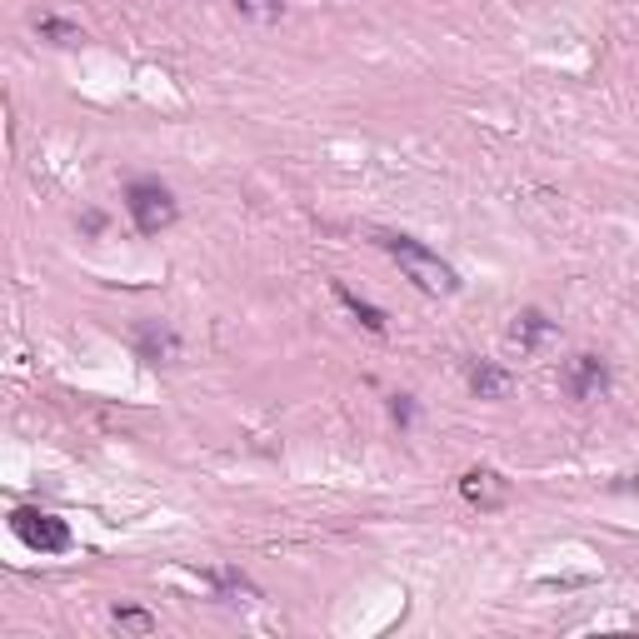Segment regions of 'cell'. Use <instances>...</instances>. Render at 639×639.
<instances>
[{
	"mask_svg": "<svg viewBox=\"0 0 639 639\" xmlns=\"http://www.w3.org/2000/svg\"><path fill=\"white\" fill-rule=\"evenodd\" d=\"M380 245H385V255L405 270V280H415L425 295H455V290H460L455 265L440 260L435 250H425L420 240H410V235H380Z\"/></svg>",
	"mask_w": 639,
	"mask_h": 639,
	"instance_id": "obj_1",
	"label": "cell"
},
{
	"mask_svg": "<svg viewBox=\"0 0 639 639\" xmlns=\"http://www.w3.org/2000/svg\"><path fill=\"white\" fill-rule=\"evenodd\" d=\"M125 205H130V220H135V230L140 235H160V230H170L175 225V195L165 190V185H155V180H140V185H130V195H125Z\"/></svg>",
	"mask_w": 639,
	"mask_h": 639,
	"instance_id": "obj_2",
	"label": "cell"
},
{
	"mask_svg": "<svg viewBox=\"0 0 639 639\" xmlns=\"http://www.w3.org/2000/svg\"><path fill=\"white\" fill-rule=\"evenodd\" d=\"M10 530H15L30 550H40V555L70 550V525L55 520V515H45V510H15V515H10Z\"/></svg>",
	"mask_w": 639,
	"mask_h": 639,
	"instance_id": "obj_3",
	"label": "cell"
},
{
	"mask_svg": "<svg viewBox=\"0 0 639 639\" xmlns=\"http://www.w3.org/2000/svg\"><path fill=\"white\" fill-rule=\"evenodd\" d=\"M565 390H570V400H600V395L610 390V370H605V360H595V355H575V360L565 365Z\"/></svg>",
	"mask_w": 639,
	"mask_h": 639,
	"instance_id": "obj_4",
	"label": "cell"
},
{
	"mask_svg": "<svg viewBox=\"0 0 639 639\" xmlns=\"http://www.w3.org/2000/svg\"><path fill=\"white\" fill-rule=\"evenodd\" d=\"M460 495L470 505H480V510H500L510 500V485L495 470H470V475H460Z\"/></svg>",
	"mask_w": 639,
	"mask_h": 639,
	"instance_id": "obj_5",
	"label": "cell"
},
{
	"mask_svg": "<svg viewBox=\"0 0 639 639\" xmlns=\"http://www.w3.org/2000/svg\"><path fill=\"white\" fill-rule=\"evenodd\" d=\"M470 390H475L480 400H505V395L515 390V380H510L500 365H475V370H470Z\"/></svg>",
	"mask_w": 639,
	"mask_h": 639,
	"instance_id": "obj_6",
	"label": "cell"
},
{
	"mask_svg": "<svg viewBox=\"0 0 639 639\" xmlns=\"http://www.w3.org/2000/svg\"><path fill=\"white\" fill-rule=\"evenodd\" d=\"M545 335H550V320L540 310H520L515 325H510V345H520V350H535Z\"/></svg>",
	"mask_w": 639,
	"mask_h": 639,
	"instance_id": "obj_7",
	"label": "cell"
},
{
	"mask_svg": "<svg viewBox=\"0 0 639 639\" xmlns=\"http://www.w3.org/2000/svg\"><path fill=\"white\" fill-rule=\"evenodd\" d=\"M335 295H340V305H345V310H350V315H355V320H360L365 330H375V335L385 330V315H380L375 305H365V300H360V295H350L345 285H335Z\"/></svg>",
	"mask_w": 639,
	"mask_h": 639,
	"instance_id": "obj_8",
	"label": "cell"
},
{
	"mask_svg": "<svg viewBox=\"0 0 639 639\" xmlns=\"http://www.w3.org/2000/svg\"><path fill=\"white\" fill-rule=\"evenodd\" d=\"M140 355H145L150 365H160V355H175V340H170L165 330H160V335H155V330H140Z\"/></svg>",
	"mask_w": 639,
	"mask_h": 639,
	"instance_id": "obj_9",
	"label": "cell"
},
{
	"mask_svg": "<svg viewBox=\"0 0 639 639\" xmlns=\"http://www.w3.org/2000/svg\"><path fill=\"white\" fill-rule=\"evenodd\" d=\"M115 625H120V630H135V635H150V630H155V615L130 610V605H115Z\"/></svg>",
	"mask_w": 639,
	"mask_h": 639,
	"instance_id": "obj_10",
	"label": "cell"
},
{
	"mask_svg": "<svg viewBox=\"0 0 639 639\" xmlns=\"http://www.w3.org/2000/svg\"><path fill=\"white\" fill-rule=\"evenodd\" d=\"M250 20H260V25H270V20H280L285 15V0H235Z\"/></svg>",
	"mask_w": 639,
	"mask_h": 639,
	"instance_id": "obj_11",
	"label": "cell"
},
{
	"mask_svg": "<svg viewBox=\"0 0 639 639\" xmlns=\"http://www.w3.org/2000/svg\"><path fill=\"white\" fill-rule=\"evenodd\" d=\"M40 35H50V40H60V45L80 40V30H75V25H65V20H40Z\"/></svg>",
	"mask_w": 639,
	"mask_h": 639,
	"instance_id": "obj_12",
	"label": "cell"
},
{
	"mask_svg": "<svg viewBox=\"0 0 639 639\" xmlns=\"http://www.w3.org/2000/svg\"><path fill=\"white\" fill-rule=\"evenodd\" d=\"M635 490H639V475H625V480L610 485V495H635Z\"/></svg>",
	"mask_w": 639,
	"mask_h": 639,
	"instance_id": "obj_13",
	"label": "cell"
},
{
	"mask_svg": "<svg viewBox=\"0 0 639 639\" xmlns=\"http://www.w3.org/2000/svg\"><path fill=\"white\" fill-rule=\"evenodd\" d=\"M390 415H395L400 425H410V400H405V395H395V405H390Z\"/></svg>",
	"mask_w": 639,
	"mask_h": 639,
	"instance_id": "obj_14",
	"label": "cell"
}]
</instances>
